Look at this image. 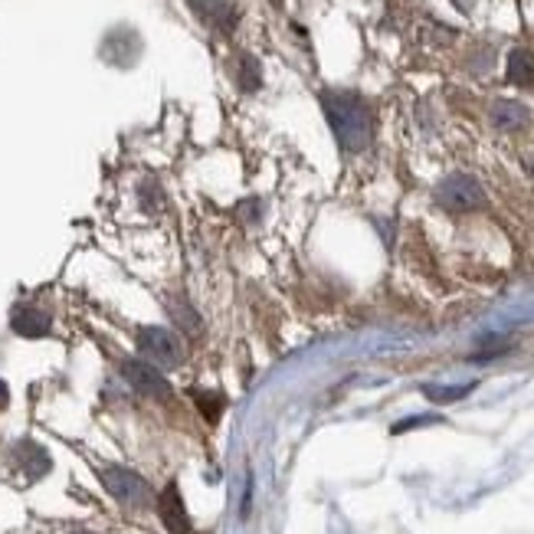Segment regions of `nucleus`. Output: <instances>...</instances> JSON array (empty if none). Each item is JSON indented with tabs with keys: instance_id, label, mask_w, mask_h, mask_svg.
<instances>
[{
	"instance_id": "obj_1",
	"label": "nucleus",
	"mask_w": 534,
	"mask_h": 534,
	"mask_svg": "<svg viewBox=\"0 0 534 534\" xmlns=\"http://www.w3.org/2000/svg\"><path fill=\"white\" fill-rule=\"evenodd\" d=\"M325 115L331 122V132L341 141V148L348 151H361L371 141V112L367 105L351 96V92H335V96H325Z\"/></svg>"
},
{
	"instance_id": "obj_2",
	"label": "nucleus",
	"mask_w": 534,
	"mask_h": 534,
	"mask_svg": "<svg viewBox=\"0 0 534 534\" xmlns=\"http://www.w3.org/2000/svg\"><path fill=\"white\" fill-rule=\"evenodd\" d=\"M138 351L148 364L161 367H177L184 358V344L181 338L168 328H141L138 331Z\"/></svg>"
},
{
	"instance_id": "obj_3",
	"label": "nucleus",
	"mask_w": 534,
	"mask_h": 534,
	"mask_svg": "<svg viewBox=\"0 0 534 534\" xmlns=\"http://www.w3.org/2000/svg\"><path fill=\"white\" fill-rule=\"evenodd\" d=\"M102 482H105V489H109V495L115 498V502H122L125 508H145L148 498H151L148 482L132 469H118V466L102 469Z\"/></svg>"
},
{
	"instance_id": "obj_4",
	"label": "nucleus",
	"mask_w": 534,
	"mask_h": 534,
	"mask_svg": "<svg viewBox=\"0 0 534 534\" xmlns=\"http://www.w3.org/2000/svg\"><path fill=\"white\" fill-rule=\"evenodd\" d=\"M122 374H125V381L138 390V394H148V397H158V400L171 397V387H168V381H164V374L154 364H148L145 358L122 361Z\"/></svg>"
},
{
	"instance_id": "obj_5",
	"label": "nucleus",
	"mask_w": 534,
	"mask_h": 534,
	"mask_svg": "<svg viewBox=\"0 0 534 534\" xmlns=\"http://www.w3.org/2000/svg\"><path fill=\"white\" fill-rule=\"evenodd\" d=\"M439 204L453 207V210H472L482 204V187L466 174H456L439 187Z\"/></svg>"
},
{
	"instance_id": "obj_6",
	"label": "nucleus",
	"mask_w": 534,
	"mask_h": 534,
	"mask_svg": "<svg viewBox=\"0 0 534 534\" xmlns=\"http://www.w3.org/2000/svg\"><path fill=\"white\" fill-rule=\"evenodd\" d=\"M158 515H161L164 528H168L171 534H194L191 515H187L184 498H181V492H177V485H168V489L161 492V498H158Z\"/></svg>"
},
{
	"instance_id": "obj_7",
	"label": "nucleus",
	"mask_w": 534,
	"mask_h": 534,
	"mask_svg": "<svg viewBox=\"0 0 534 534\" xmlns=\"http://www.w3.org/2000/svg\"><path fill=\"white\" fill-rule=\"evenodd\" d=\"M14 466L30 482L33 479H43L46 472H50V453H46L40 443H30V439H23V443L14 446Z\"/></svg>"
},
{
	"instance_id": "obj_8",
	"label": "nucleus",
	"mask_w": 534,
	"mask_h": 534,
	"mask_svg": "<svg viewBox=\"0 0 534 534\" xmlns=\"http://www.w3.org/2000/svg\"><path fill=\"white\" fill-rule=\"evenodd\" d=\"M10 325H14V331L23 338H43L46 331H50V315H46L43 308L17 305L14 315H10Z\"/></svg>"
},
{
	"instance_id": "obj_9",
	"label": "nucleus",
	"mask_w": 534,
	"mask_h": 534,
	"mask_svg": "<svg viewBox=\"0 0 534 534\" xmlns=\"http://www.w3.org/2000/svg\"><path fill=\"white\" fill-rule=\"evenodd\" d=\"M194 10H197V17L210 23V27H217V30H233V7L227 4V0H191Z\"/></svg>"
},
{
	"instance_id": "obj_10",
	"label": "nucleus",
	"mask_w": 534,
	"mask_h": 534,
	"mask_svg": "<svg viewBox=\"0 0 534 534\" xmlns=\"http://www.w3.org/2000/svg\"><path fill=\"white\" fill-rule=\"evenodd\" d=\"M508 79L518 82V86L534 82V56L525 53V50H515L512 56H508Z\"/></svg>"
},
{
	"instance_id": "obj_11",
	"label": "nucleus",
	"mask_w": 534,
	"mask_h": 534,
	"mask_svg": "<svg viewBox=\"0 0 534 534\" xmlns=\"http://www.w3.org/2000/svg\"><path fill=\"white\" fill-rule=\"evenodd\" d=\"M259 79H263V73H259V63L253 56H240V63H236V82H240L243 92H253L259 89Z\"/></svg>"
},
{
	"instance_id": "obj_12",
	"label": "nucleus",
	"mask_w": 534,
	"mask_h": 534,
	"mask_svg": "<svg viewBox=\"0 0 534 534\" xmlns=\"http://www.w3.org/2000/svg\"><path fill=\"white\" fill-rule=\"evenodd\" d=\"M495 122L502 125V128H512V125H521L525 122V109L515 102H498L495 105Z\"/></svg>"
},
{
	"instance_id": "obj_13",
	"label": "nucleus",
	"mask_w": 534,
	"mask_h": 534,
	"mask_svg": "<svg viewBox=\"0 0 534 534\" xmlns=\"http://www.w3.org/2000/svg\"><path fill=\"white\" fill-rule=\"evenodd\" d=\"M197 407L207 413V420H217L223 410V397L220 394H197Z\"/></svg>"
},
{
	"instance_id": "obj_14",
	"label": "nucleus",
	"mask_w": 534,
	"mask_h": 534,
	"mask_svg": "<svg viewBox=\"0 0 534 534\" xmlns=\"http://www.w3.org/2000/svg\"><path fill=\"white\" fill-rule=\"evenodd\" d=\"M469 387H453V390H443V387H426V397L430 400H459L466 397Z\"/></svg>"
},
{
	"instance_id": "obj_15",
	"label": "nucleus",
	"mask_w": 534,
	"mask_h": 534,
	"mask_svg": "<svg viewBox=\"0 0 534 534\" xmlns=\"http://www.w3.org/2000/svg\"><path fill=\"white\" fill-rule=\"evenodd\" d=\"M4 403H7V384L0 381V407H4Z\"/></svg>"
},
{
	"instance_id": "obj_16",
	"label": "nucleus",
	"mask_w": 534,
	"mask_h": 534,
	"mask_svg": "<svg viewBox=\"0 0 534 534\" xmlns=\"http://www.w3.org/2000/svg\"><path fill=\"white\" fill-rule=\"evenodd\" d=\"M76 534H92V531H76Z\"/></svg>"
}]
</instances>
